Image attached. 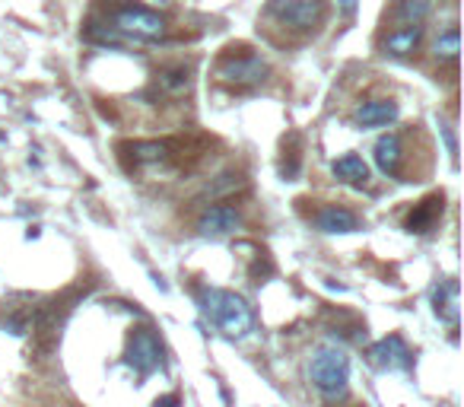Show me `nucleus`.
Wrapping results in <instances>:
<instances>
[{
  "instance_id": "1",
  "label": "nucleus",
  "mask_w": 464,
  "mask_h": 407,
  "mask_svg": "<svg viewBox=\"0 0 464 407\" xmlns=\"http://www.w3.org/2000/svg\"><path fill=\"white\" fill-rule=\"evenodd\" d=\"M201 312L226 337H245L255 328V312L242 296L229 290H201Z\"/></svg>"
},
{
  "instance_id": "2",
  "label": "nucleus",
  "mask_w": 464,
  "mask_h": 407,
  "mask_svg": "<svg viewBox=\"0 0 464 407\" xmlns=\"http://www.w3.org/2000/svg\"><path fill=\"white\" fill-rule=\"evenodd\" d=\"M309 376L325 398H344L350 388V356L337 347H322L312 356Z\"/></svg>"
},
{
  "instance_id": "3",
  "label": "nucleus",
  "mask_w": 464,
  "mask_h": 407,
  "mask_svg": "<svg viewBox=\"0 0 464 407\" xmlns=\"http://www.w3.org/2000/svg\"><path fill=\"white\" fill-rule=\"evenodd\" d=\"M115 29L127 38H137V42H156L166 36V19L149 6L127 4L115 13Z\"/></svg>"
},
{
  "instance_id": "4",
  "label": "nucleus",
  "mask_w": 464,
  "mask_h": 407,
  "mask_svg": "<svg viewBox=\"0 0 464 407\" xmlns=\"http://www.w3.org/2000/svg\"><path fill=\"white\" fill-rule=\"evenodd\" d=\"M223 83L229 86H258L268 80L270 67L268 60H261L258 54H223L220 58V67H216Z\"/></svg>"
},
{
  "instance_id": "5",
  "label": "nucleus",
  "mask_w": 464,
  "mask_h": 407,
  "mask_svg": "<svg viewBox=\"0 0 464 407\" xmlns=\"http://www.w3.org/2000/svg\"><path fill=\"white\" fill-rule=\"evenodd\" d=\"M270 13L290 29L309 32L325 19V0H277Z\"/></svg>"
},
{
  "instance_id": "6",
  "label": "nucleus",
  "mask_w": 464,
  "mask_h": 407,
  "mask_svg": "<svg viewBox=\"0 0 464 407\" xmlns=\"http://www.w3.org/2000/svg\"><path fill=\"white\" fill-rule=\"evenodd\" d=\"M127 363H131L140 376H149V372L159 369L162 344H159V337H156L149 328H137L131 334V341H127Z\"/></svg>"
},
{
  "instance_id": "7",
  "label": "nucleus",
  "mask_w": 464,
  "mask_h": 407,
  "mask_svg": "<svg viewBox=\"0 0 464 407\" xmlns=\"http://www.w3.org/2000/svg\"><path fill=\"white\" fill-rule=\"evenodd\" d=\"M366 356H369L375 369H407L411 366V350H407V344L398 334H388L381 341H375L366 350Z\"/></svg>"
},
{
  "instance_id": "8",
  "label": "nucleus",
  "mask_w": 464,
  "mask_h": 407,
  "mask_svg": "<svg viewBox=\"0 0 464 407\" xmlns=\"http://www.w3.org/2000/svg\"><path fill=\"white\" fill-rule=\"evenodd\" d=\"M238 226H242V213H238V207H232V204H213V207H207L201 213V220H197V233L201 236H229V233H236Z\"/></svg>"
},
{
  "instance_id": "9",
  "label": "nucleus",
  "mask_w": 464,
  "mask_h": 407,
  "mask_svg": "<svg viewBox=\"0 0 464 407\" xmlns=\"http://www.w3.org/2000/svg\"><path fill=\"white\" fill-rule=\"evenodd\" d=\"M398 102L394 99H369L363 105H357L353 118H357L359 127H388L398 121Z\"/></svg>"
},
{
  "instance_id": "10",
  "label": "nucleus",
  "mask_w": 464,
  "mask_h": 407,
  "mask_svg": "<svg viewBox=\"0 0 464 407\" xmlns=\"http://www.w3.org/2000/svg\"><path fill=\"white\" fill-rule=\"evenodd\" d=\"M315 223L322 233H331V236H347V233H357L359 229L357 213H350L347 207H325L322 213L315 216Z\"/></svg>"
},
{
  "instance_id": "11",
  "label": "nucleus",
  "mask_w": 464,
  "mask_h": 407,
  "mask_svg": "<svg viewBox=\"0 0 464 407\" xmlns=\"http://www.w3.org/2000/svg\"><path fill=\"white\" fill-rule=\"evenodd\" d=\"M423 42V26H398L394 32H388L385 38V51L394 58H411Z\"/></svg>"
},
{
  "instance_id": "12",
  "label": "nucleus",
  "mask_w": 464,
  "mask_h": 407,
  "mask_svg": "<svg viewBox=\"0 0 464 407\" xmlns=\"http://www.w3.org/2000/svg\"><path fill=\"white\" fill-rule=\"evenodd\" d=\"M331 172H334V179L347 181V185H366V181H369V166H366V159L357 153H347V156H340V159H334Z\"/></svg>"
},
{
  "instance_id": "13",
  "label": "nucleus",
  "mask_w": 464,
  "mask_h": 407,
  "mask_svg": "<svg viewBox=\"0 0 464 407\" xmlns=\"http://www.w3.org/2000/svg\"><path fill=\"white\" fill-rule=\"evenodd\" d=\"M401 137L398 134H381L375 140V166L381 169L385 175H394L401 169Z\"/></svg>"
},
{
  "instance_id": "14",
  "label": "nucleus",
  "mask_w": 464,
  "mask_h": 407,
  "mask_svg": "<svg viewBox=\"0 0 464 407\" xmlns=\"http://www.w3.org/2000/svg\"><path fill=\"white\" fill-rule=\"evenodd\" d=\"M433 309H436V315H439L442 322H448V324L458 322V280H445V283L436 287Z\"/></svg>"
},
{
  "instance_id": "15",
  "label": "nucleus",
  "mask_w": 464,
  "mask_h": 407,
  "mask_svg": "<svg viewBox=\"0 0 464 407\" xmlns=\"http://www.w3.org/2000/svg\"><path fill=\"white\" fill-rule=\"evenodd\" d=\"M439 213H442V194H433V198H426L411 216H407V229H411V233H426Z\"/></svg>"
},
{
  "instance_id": "16",
  "label": "nucleus",
  "mask_w": 464,
  "mask_h": 407,
  "mask_svg": "<svg viewBox=\"0 0 464 407\" xmlns=\"http://www.w3.org/2000/svg\"><path fill=\"white\" fill-rule=\"evenodd\" d=\"M461 51V38H458V26H448L445 32H439V38L433 42V54L442 64H452Z\"/></svg>"
},
{
  "instance_id": "17",
  "label": "nucleus",
  "mask_w": 464,
  "mask_h": 407,
  "mask_svg": "<svg viewBox=\"0 0 464 407\" xmlns=\"http://www.w3.org/2000/svg\"><path fill=\"white\" fill-rule=\"evenodd\" d=\"M429 13H433V0H401L398 4V16L404 19V26H423Z\"/></svg>"
},
{
  "instance_id": "18",
  "label": "nucleus",
  "mask_w": 464,
  "mask_h": 407,
  "mask_svg": "<svg viewBox=\"0 0 464 407\" xmlns=\"http://www.w3.org/2000/svg\"><path fill=\"white\" fill-rule=\"evenodd\" d=\"M159 86L166 92H172V96H179V92H185L191 86V73L188 67H169V70L159 73Z\"/></svg>"
},
{
  "instance_id": "19",
  "label": "nucleus",
  "mask_w": 464,
  "mask_h": 407,
  "mask_svg": "<svg viewBox=\"0 0 464 407\" xmlns=\"http://www.w3.org/2000/svg\"><path fill=\"white\" fill-rule=\"evenodd\" d=\"M134 159L137 162H159L166 159V144H156V140H140V144L131 147Z\"/></svg>"
},
{
  "instance_id": "20",
  "label": "nucleus",
  "mask_w": 464,
  "mask_h": 407,
  "mask_svg": "<svg viewBox=\"0 0 464 407\" xmlns=\"http://www.w3.org/2000/svg\"><path fill=\"white\" fill-rule=\"evenodd\" d=\"M337 6H340V13H344V16H353V13H357V6H359V0H337Z\"/></svg>"
},
{
  "instance_id": "21",
  "label": "nucleus",
  "mask_w": 464,
  "mask_h": 407,
  "mask_svg": "<svg viewBox=\"0 0 464 407\" xmlns=\"http://www.w3.org/2000/svg\"><path fill=\"white\" fill-rule=\"evenodd\" d=\"M181 401H179V395H169V398H159L156 401V407H179Z\"/></svg>"
}]
</instances>
